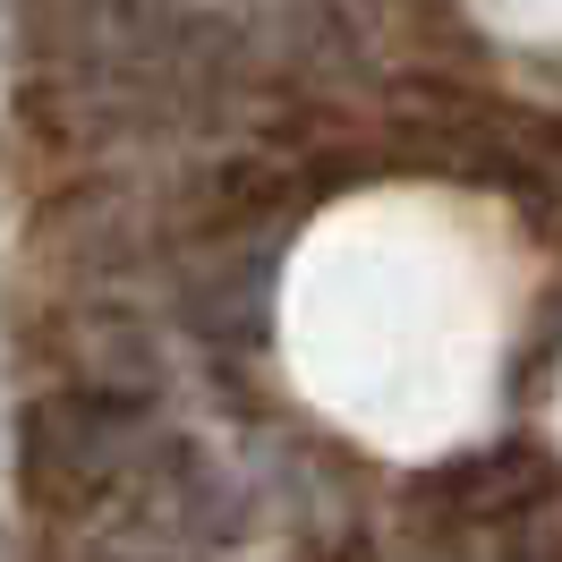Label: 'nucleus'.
<instances>
[{"label": "nucleus", "mask_w": 562, "mask_h": 562, "mask_svg": "<svg viewBox=\"0 0 562 562\" xmlns=\"http://www.w3.org/2000/svg\"><path fill=\"white\" fill-rule=\"evenodd\" d=\"M120 418L128 401H43L26 409V486L52 503V512H86L103 503V486L120 477Z\"/></svg>", "instance_id": "nucleus-1"}]
</instances>
